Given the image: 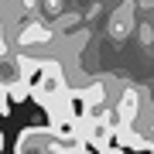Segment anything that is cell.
<instances>
[{
  "label": "cell",
  "instance_id": "cell-5",
  "mask_svg": "<svg viewBox=\"0 0 154 154\" xmlns=\"http://www.w3.org/2000/svg\"><path fill=\"white\" fill-rule=\"evenodd\" d=\"M21 7H34V0H21Z\"/></svg>",
  "mask_w": 154,
  "mask_h": 154
},
{
  "label": "cell",
  "instance_id": "cell-1",
  "mask_svg": "<svg viewBox=\"0 0 154 154\" xmlns=\"http://www.w3.org/2000/svg\"><path fill=\"white\" fill-rule=\"evenodd\" d=\"M58 140L48 127H28L17 137V154H55Z\"/></svg>",
  "mask_w": 154,
  "mask_h": 154
},
{
  "label": "cell",
  "instance_id": "cell-3",
  "mask_svg": "<svg viewBox=\"0 0 154 154\" xmlns=\"http://www.w3.org/2000/svg\"><path fill=\"white\" fill-rule=\"evenodd\" d=\"M140 93L137 89H123V96L116 99V113H113V130L116 127H130L137 123V113H140Z\"/></svg>",
  "mask_w": 154,
  "mask_h": 154
},
{
  "label": "cell",
  "instance_id": "cell-2",
  "mask_svg": "<svg viewBox=\"0 0 154 154\" xmlns=\"http://www.w3.org/2000/svg\"><path fill=\"white\" fill-rule=\"evenodd\" d=\"M28 82V75H24V58L17 55V51H11L7 45H0V89H14Z\"/></svg>",
  "mask_w": 154,
  "mask_h": 154
},
{
  "label": "cell",
  "instance_id": "cell-4",
  "mask_svg": "<svg viewBox=\"0 0 154 154\" xmlns=\"http://www.w3.org/2000/svg\"><path fill=\"white\" fill-rule=\"evenodd\" d=\"M48 41H51V31L45 28L41 21H28L21 28V34H17V45H21V48H45Z\"/></svg>",
  "mask_w": 154,
  "mask_h": 154
}]
</instances>
